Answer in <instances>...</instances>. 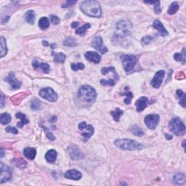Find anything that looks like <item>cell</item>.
<instances>
[{
  "instance_id": "cell-1",
  "label": "cell",
  "mask_w": 186,
  "mask_h": 186,
  "mask_svg": "<svg viewBox=\"0 0 186 186\" xmlns=\"http://www.w3.org/2000/svg\"><path fill=\"white\" fill-rule=\"evenodd\" d=\"M80 10L85 15L93 18H100L102 15L101 7L98 1L95 0L83 1L80 5Z\"/></svg>"
},
{
  "instance_id": "cell-2",
  "label": "cell",
  "mask_w": 186,
  "mask_h": 186,
  "mask_svg": "<svg viewBox=\"0 0 186 186\" xmlns=\"http://www.w3.org/2000/svg\"><path fill=\"white\" fill-rule=\"evenodd\" d=\"M78 97L82 101L92 104L96 100L97 93L90 85H83L79 90Z\"/></svg>"
},
{
  "instance_id": "cell-3",
  "label": "cell",
  "mask_w": 186,
  "mask_h": 186,
  "mask_svg": "<svg viewBox=\"0 0 186 186\" xmlns=\"http://www.w3.org/2000/svg\"><path fill=\"white\" fill-rule=\"evenodd\" d=\"M114 144L116 146L124 150H141L142 148V144L131 139H117L114 141Z\"/></svg>"
},
{
  "instance_id": "cell-4",
  "label": "cell",
  "mask_w": 186,
  "mask_h": 186,
  "mask_svg": "<svg viewBox=\"0 0 186 186\" xmlns=\"http://www.w3.org/2000/svg\"><path fill=\"white\" fill-rule=\"evenodd\" d=\"M170 130L177 136H182L185 134V126L179 118H173L170 122Z\"/></svg>"
},
{
  "instance_id": "cell-5",
  "label": "cell",
  "mask_w": 186,
  "mask_h": 186,
  "mask_svg": "<svg viewBox=\"0 0 186 186\" xmlns=\"http://www.w3.org/2000/svg\"><path fill=\"white\" fill-rule=\"evenodd\" d=\"M121 60L123 63L124 68L127 73L131 72L134 69L137 63L136 57L132 55H122L121 56Z\"/></svg>"
},
{
  "instance_id": "cell-6",
  "label": "cell",
  "mask_w": 186,
  "mask_h": 186,
  "mask_svg": "<svg viewBox=\"0 0 186 186\" xmlns=\"http://www.w3.org/2000/svg\"><path fill=\"white\" fill-rule=\"evenodd\" d=\"M132 28L130 22L127 21H120L116 23V35L117 37H124L128 35Z\"/></svg>"
},
{
  "instance_id": "cell-7",
  "label": "cell",
  "mask_w": 186,
  "mask_h": 186,
  "mask_svg": "<svg viewBox=\"0 0 186 186\" xmlns=\"http://www.w3.org/2000/svg\"><path fill=\"white\" fill-rule=\"evenodd\" d=\"M39 96L44 100L50 102L56 101L58 98V95L54 90L50 87L44 88L39 91Z\"/></svg>"
},
{
  "instance_id": "cell-8",
  "label": "cell",
  "mask_w": 186,
  "mask_h": 186,
  "mask_svg": "<svg viewBox=\"0 0 186 186\" xmlns=\"http://www.w3.org/2000/svg\"><path fill=\"white\" fill-rule=\"evenodd\" d=\"M79 129L82 131V136L84 141H87L88 139L93 136L94 133V128L91 125L87 124L85 122H82L79 124Z\"/></svg>"
},
{
  "instance_id": "cell-9",
  "label": "cell",
  "mask_w": 186,
  "mask_h": 186,
  "mask_svg": "<svg viewBox=\"0 0 186 186\" xmlns=\"http://www.w3.org/2000/svg\"><path fill=\"white\" fill-rule=\"evenodd\" d=\"M0 171H1V172H0V176H1L0 177V182L1 183H3V182L10 180L12 175H13V172H12L10 167L3 163H1Z\"/></svg>"
},
{
  "instance_id": "cell-10",
  "label": "cell",
  "mask_w": 186,
  "mask_h": 186,
  "mask_svg": "<svg viewBox=\"0 0 186 186\" xmlns=\"http://www.w3.org/2000/svg\"><path fill=\"white\" fill-rule=\"evenodd\" d=\"M145 124L150 130H155L159 122V116L157 114H150L145 116Z\"/></svg>"
},
{
  "instance_id": "cell-11",
  "label": "cell",
  "mask_w": 186,
  "mask_h": 186,
  "mask_svg": "<svg viewBox=\"0 0 186 186\" xmlns=\"http://www.w3.org/2000/svg\"><path fill=\"white\" fill-rule=\"evenodd\" d=\"M92 46L95 49H96L98 51L100 52L101 54H105L108 52V49L105 45H103V39L100 36H96L93 40L92 42Z\"/></svg>"
},
{
  "instance_id": "cell-12",
  "label": "cell",
  "mask_w": 186,
  "mask_h": 186,
  "mask_svg": "<svg viewBox=\"0 0 186 186\" xmlns=\"http://www.w3.org/2000/svg\"><path fill=\"white\" fill-rule=\"evenodd\" d=\"M164 75H165V71H163V70H160L156 73L153 79L151 80V85L153 87L156 89L160 87L162 82H163Z\"/></svg>"
},
{
  "instance_id": "cell-13",
  "label": "cell",
  "mask_w": 186,
  "mask_h": 186,
  "mask_svg": "<svg viewBox=\"0 0 186 186\" xmlns=\"http://www.w3.org/2000/svg\"><path fill=\"white\" fill-rule=\"evenodd\" d=\"M68 153H69L70 157L73 160H79V159H82L84 157L81 150L79 149L76 145H71V146L68 147Z\"/></svg>"
},
{
  "instance_id": "cell-14",
  "label": "cell",
  "mask_w": 186,
  "mask_h": 186,
  "mask_svg": "<svg viewBox=\"0 0 186 186\" xmlns=\"http://www.w3.org/2000/svg\"><path fill=\"white\" fill-rule=\"evenodd\" d=\"M5 80L10 84L12 88L14 89V90L19 89L21 85V82L18 81V80L16 78L15 73H13V72H10V73H9V75H8L7 77L5 79Z\"/></svg>"
},
{
  "instance_id": "cell-15",
  "label": "cell",
  "mask_w": 186,
  "mask_h": 186,
  "mask_svg": "<svg viewBox=\"0 0 186 186\" xmlns=\"http://www.w3.org/2000/svg\"><path fill=\"white\" fill-rule=\"evenodd\" d=\"M65 177L66 178L73 180H79L82 178V175L79 171L76 170H68L65 173Z\"/></svg>"
},
{
  "instance_id": "cell-16",
  "label": "cell",
  "mask_w": 186,
  "mask_h": 186,
  "mask_svg": "<svg viewBox=\"0 0 186 186\" xmlns=\"http://www.w3.org/2000/svg\"><path fill=\"white\" fill-rule=\"evenodd\" d=\"M84 56L87 58V60H88L89 61L93 62L95 63H99L100 62V60H101L100 55L98 53H95V52H87L85 53Z\"/></svg>"
},
{
  "instance_id": "cell-17",
  "label": "cell",
  "mask_w": 186,
  "mask_h": 186,
  "mask_svg": "<svg viewBox=\"0 0 186 186\" xmlns=\"http://www.w3.org/2000/svg\"><path fill=\"white\" fill-rule=\"evenodd\" d=\"M148 103V99L146 97H141L137 100L135 103V105H136L137 110L140 112L142 111L145 108L147 107Z\"/></svg>"
},
{
  "instance_id": "cell-18",
  "label": "cell",
  "mask_w": 186,
  "mask_h": 186,
  "mask_svg": "<svg viewBox=\"0 0 186 186\" xmlns=\"http://www.w3.org/2000/svg\"><path fill=\"white\" fill-rule=\"evenodd\" d=\"M32 66L35 69L40 68L44 73H49L50 71V66L47 63H39L37 60H33L32 61Z\"/></svg>"
},
{
  "instance_id": "cell-19",
  "label": "cell",
  "mask_w": 186,
  "mask_h": 186,
  "mask_svg": "<svg viewBox=\"0 0 186 186\" xmlns=\"http://www.w3.org/2000/svg\"><path fill=\"white\" fill-rule=\"evenodd\" d=\"M153 26L156 29L158 30L159 31V34L161 36H167V35H169L168 31H167V29L163 26L162 22L160 21H159V20H156V21H153Z\"/></svg>"
},
{
  "instance_id": "cell-20",
  "label": "cell",
  "mask_w": 186,
  "mask_h": 186,
  "mask_svg": "<svg viewBox=\"0 0 186 186\" xmlns=\"http://www.w3.org/2000/svg\"><path fill=\"white\" fill-rule=\"evenodd\" d=\"M57 158V152L54 149L48 150L45 154V159L49 163H54Z\"/></svg>"
},
{
  "instance_id": "cell-21",
  "label": "cell",
  "mask_w": 186,
  "mask_h": 186,
  "mask_svg": "<svg viewBox=\"0 0 186 186\" xmlns=\"http://www.w3.org/2000/svg\"><path fill=\"white\" fill-rule=\"evenodd\" d=\"M23 154H24L25 157L33 160L36 157V150L34 148H26L23 150Z\"/></svg>"
},
{
  "instance_id": "cell-22",
  "label": "cell",
  "mask_w": 186,
  "mask_h": 186,
  "mask_svg": "<svg viewBox=\"0 0 186 186\" xmlns=\"http://www.w3.org/2000/svg\"><path fill=\"white\" fill-rule=\"evenodd\" d=\"M16 116L17 119H21V122L17 124V126L19 127V128H22L25 124H27L28 122H29V121L26 118V116L22 113H17L16 114Z\"/></svg>"
},
{
  "instance_id": "cell-23",
  "label": "cell",
  "mask_w": 186,
  "mask_h": 186,
  "mask_svg": "<svg viewBox=\"0 0 186 186\" xmlns=\"http://www.w3.org/2000/svg\"><path fill=\"white\" fill-rule=\"evenodd\" d=\"M186 177L183 173H177L173 176V181L178 185H182L185 182Z\"/></svg>"
},
{
  "instance_id": "cell-24",
  "label": "cell",
  "mask_w": 186,
  "mask_h": 186,
  "mask_svg": "<svg viewBox=\"0 0 186 186\" xmlns=\"http://www.w3.org/2000/svg\"><path fill=\"white\" fill-rule=\"evenodd\" d=\"M35 17H36V14H35L34 11L33 10H28L25 14V19L29 24L33 25L35 21Z\"/></svg>"
},
{
  "instance_id": "cell-25",
  "label": "cell",
  "mask_w": 186,
  "mask_h": 186,
  "mask_svg": "<svg viewBox=\"0 0 186 186\" xmlns=\"http://www.w3.org/2000/svg\"><path fill=\"white\" fill-rule=\"evenodd\" d=\"M39 26L42 30L47 29L50 26V21L49 19L46 17H42L39 21Z\"/></svg>"
},
{
  "instance_id": "cell-26",
  "label": "cell",
  "mask_w": 186,
  "mask_h": 186,
  "mask_svg": "<svg viewBox=\"0 0 186 186\" xmlns=\"http://www.w3.org/2000/svg\"><path fill=\"white\" fill-rule=\"evenodd\" d=\"M0 44H1V58H3L7 53L6 40L3 36H1V39H0Z\"/></svg>"
},
{
  "instance_id": "cell-27",
  "label": "cell",
  "mask_w": 186,
  "mask_h": 186,
  "mask_svg": "<svg viewBox=\"0 0 186 186\" xmlns=\"http://www.w3.org/2000/svg\"><path fill=\"white\" fill-rule=\"evenodd\" d=\"M123 113H124L123 110H121L120 108H117L116 109L113 110V111H110V114H111L112 116H113V119L117 122L119 121L121 116L123 115Z\"/></svg>"
},
{
  "instance_id": "cell-28",
  "label": "cell",
  "mask_w": 186,
  "mask_h": 186,
  "mask_svg": "<svg viewBox=\"0 0 186 186\" xmlns=\"http://www.w3.org/2000/svg\"><path fill=\"white\" fill-rule=\"evenodd\" d=\"M11 116L8 113H3L1 114V119H0V122L1 124H7L11 122Z\"/></svg>"
},
{
  "instance_id": "cell-29",
  "label": "cell",
  "mask_w": 186,
  "mask_h": 186,
  "mask_svg": "<svg viewBox=\"0 0 186 186\" xmlns=\"http://www.w3.org/2000/svg\"><path fill=\"white\" fill-rule=\"evenodd\" d=\"M63 45L66 47H74L77 46V43L76 40L72 37H68L64 40L63 43Z\"/></svg>"
},
{
  "instance_id": "cell-30",
  "label": "cell",
  "mask_w": 186,
  "mask_h": 186,
  "mask_svg": "<svg viewBox=\"0 0 186 186\" xmlns=\"http://www.w3.org/2000/svg\"><path fill=\"white\" fill-rule=\"evenodd\" d=\"M174 58L177 61H182V64H185V48H183L182 50V53H177L174 55Z\"/></svg>"
},
{
  "instance_id": "cell-31",
  "label": "cell",
  "mask_w": 186,
  "mask_h": 186,
  "mask_svg": "<svg viewBox=\"0 0 186 186\" xmlns=\"http://www.w3.org/2000/svg\"><path fill=\"white\" fill-rule=\"evenodd\" d=\"M66 55L64 54V53H57L56 55H55L54 57V60L55 62L58 63H63L66 60Z\"/></svg>"
},
{
  "instance_id": "cell-32",
  "label": "cell",
  "mask_w": 186,
  "mask_h": 186,
  "mask_svg": "<svg viewBox=\"0 0 186 186\" xmlns=\"http://www.w3.org/2000/svg\"><path fill=\"white\" fill-rule=\"evenodd\" d=\"M130 132H131L132 134H134V135L138 137H142L144 135L143 131H142L140 127L136 126V125H135V126L132 127V128H130Z\"/></svg>"
},
{
  "instance_id": "cell-33",
  "label": "cell",
  "mask_w": 186,
  "mask_h": 186,
  "mask_svg": "<svg viewBox=\"0 0 186 186\" xmlns=\"http://www.w3.org/2000/svg\"><path fill=\"white\" fill-rule=\"evenodd\" d=\"M177 95L178 96L179 99H180V104L182 105L183 108L185 107V95L183 93L182 90H177Z\"/></svg>"
},
{
  "instance_id": "cell-34",
  "label": "cell",
  "mask_w": 186,
  "mask_h": 186,
  "mask_svg": "<svg viewBox=\"0 0 186 186\" xmlns=\"http://www.w3.org/2000/svg\"><path fill=\"white\" fill-rule=\"evenodd\" d=\"M179 10V4L177 1H174L172 3L170 8L168 10V13L170 15H174L177 13V10Z\"/></svg>"
},
{
  "instance_id": "cell-35",
  "label": "cell",
  "mask_w": 186,
  "mask_h": 186,
  "mask_svg": "<svg viewBox=\"0 0 186 186\" xmlns=\"http://www.w3.org/2000/svg\"><path fill=\"white\" fill-rule=\"evenodd\" d=\"M41 105V103L39 100H38L37 98H35L31 101V108L32 110H36L40 109Z\"/></svg>"
},
{
  "instance_id": "cell-36",
  "label": "cell",
  "mask_w": 186,
  "mask_h": 186,
  "mask_svg": "<svg viewBox=\"0 0 186 186\" xmlns=\"http://www.w3.org/2000/svg\"><path fill=\"white\" fill-rule=\"evenodd\" d=\"M145 3L146 4H153L154 7V11H155L156 14H159L162 11L160 7V1H145Z\"/></svg>"
},
{
  "instance_id": "cell-37",
  "label": "cell",
  "mask_w": 186,
  "mask_h": 186,
  "mask_svg": "<svg viewBox=\"0 0 186 186\" xmlns=\"http://www.w3.org/2000/svg\"><path fill=\"white\" fill-rule=\"evenodd\" d=\"M90 26H90V24H89V23H86V24L84 25L82 27L76 29V34H79V35H84L85 33V32L87 31V30L90 28Z\"/></svg>"
},
{
  "instance_id": "cell-38",
  "label": "cell",
  "mask_w": 186,
  "mask_h": 186,
  "mask_svg": "<svg viewBox=\"0 0 186 186\" xmlns=\"http://www.w3.org/2000/svg\"><path fill=\"white\" fill-rule=\"evenodd\" d=\"M84 68V65L82 63H72L71 64V69L73 71H77L79 70H83Z\"/></svg>"
},
{
  "instance_id": "cell-39",
  "label": "cell",
  "mask_w": 186,
  "mask_h": 186,
  "mask_svg": "<svg viewBox=\"0 0 186 186\" xmlns=\"http://www.w3.org/2000/svg\"><path fill=\"white\" fill-rule=\"evenodd\" d=\"M122 95H126L127 98H125L124 103H126V104H130V103H131L132 97H133V95H132V93H131V92H127V93H122Z\"/></svg>"
},
{
  "instance_id": "cell-40",
  "label": "cell",
  "mask_w": 186,
  "mask_h": 186,
  "mask_svg": "<svg viewBox=\"0 0 186 186\" xmlns=\"http://www.w3.org/2000/svg\"><path fill=\"white\" fill-rule=\"evenodd\" d=\"M100 84H101L102 85H110V86H113V85H115L116 82L113 79H109V80L101 79L100 80Z\"/></svg>"
},
{
  "instance_id": "cell-41",
  "label": "cell",
  "mask_w": 186,
  "mask_h": 186,
  "mask_svg": "<svg viewBox=\"0 0 186 186\" xmlns=\"http://www.w3.org/2000/svg\"><path fill=\"white\" fill-rule=\"evenodd\" d=\"M42 127H43V129H44V130L45 131V132H46L47 137L50 140H55V137L54 136V135H53V134L51 132H50L49 130H48V129L47 128V127H45L44 126H42Z\"/></svg>"
},
{
  "instance_id": "cell-42",
  "label": "cell",
  "mask_w": 186,
  "mask_h": 186,
  "mask_svg": "<svg viewBox=\"0 0 186 186\" xmlns=\"http://www.w3.org/2000/svg\"><path fill=\"white\" fill-rule=\"evenodd\" d=\"M152 39H153V38L151 37V36H144L143 38L142 39V43L143 44L145 45H147L148 44H150V42H151Z\"/></svg>"
},
{
  "instance_id": "cell-43",
  "label": "cell",
  "mask_w": 186,
  "mask_h": 186,
  "mask_svg": "<svg viewBox=\"0 0 186 186\" xmlns=\"http://www.w3.org/2000/svg\"><path fill=\"white\" fill-rule=\"evenodd\" d=\"M7 132H9V133H13V134H18V129L14 127H6L5 129Z\"/></svg>"
},
{
  "instance_id": "cell-44",
  "label": "cell",
  "mask_w": 186,
  "mask_h": 186,
  "mask_svg": "<svg viewBox=\"0 0 186 186\" xmlns=\"http://www.w3.org/2000/svg\"><path fill=\"white\" fill-rule=\"evenodd\" d=\"M50 21L53 24L58 25L60 23V18L56 16H50Z\"/></svg>"
},
{
  "instance_id": "cell-45",
  "label": "cell",
  "mask_w": 186,
  "mask_h": 186,
  "mask_svg": "<svg viewBox=\"0 0 186 186\" xmlns=\"http://www.w3.org/2000/svg\"><path fill=\"white\" fill-rule=\"evenodd\" d=\"M115 71V68L113 67H109V68H103L101 69V73L103 74H107L108 72H112Z\"/></svg>"
},
{
  "instance_id": "cell-46",
  "label": "cell",
  "mask_w": 186,
  "mask_h": 186,
  "mask_svg": "<svg viewBox=\"0 0 186 186\" xmlns=\"http://www.w3.org/2000/svg\"><path fill=\"white\" fill-rule=\"evenodd\" d=\"M76 1H67L65 4H63L62 5V7H68L69 6H72L73 4H76Z\"/></svg>"
},
{
  "instance_id": "cell-47",
  "label": "cell",
  "mask_w": 186,
  "mask_h": 186,
  "mask_svg": "<svg viewBox=\"0 0 186 186\" xmlns=\"http://www.w3.org/2000/svg\"><path fill=\"white\" fill-rule=\"evenodd\" d=\"M79 25V22H73L71 23V27L75 28L76 27H78V26Z\"/></svg>"
},
{
  "instance_id": "cell-48",
  "label": "cell",
  "mask_w": 186,
  "mask_h": 186,
  "mask_svg": "<svg viewBox=\"0 0 186 186\" xmlns=\"http://www.w3.org/2000/svg\"><path fill=\"white\" fill-rule=\"evenodd\" d=\"M4 106V96L3 95H1V108H3Z\"/></svg>"
},
{
  "instance_id": "cell-49",
  "label": "cell",
  "mask_w": 186,
  "mask_h": 186,
  "mask_svg": "<svg viewBox=\"0 0 186 186\" xmlns=\"http://www.w3.org/2000/svg\"><path fill=\"white\" fill-rule=\"evenodd\" d=\"M165 136H166V137H167V139H168V140H171V139L172 138V135H168L167 134H166Z\"/></svg>"
},
{
  "instance_id": "cell-50",
  "label": "cell",
  "mask_w": 186,
  "mask_h": 186,
  "mask_svg": "<svg viewBox=\"0 0 186 186\" xmlns=\"http://www.w3.org/2000/svg\"><path fill=\"white\" fill-rule=\"evenodd\" d=\"M4 156V150L3 149H1V158H3Z\"/></svg>"
},
{
  "instance_id": "cell-51",
  "label": "cell",
  "mask_w": 186,
  "mask_h": 186,
  "mask_svg": "<svg viewBox=\"0 0 186 186\" xmlns=\"http://www.w3.org/2000/svg\"><path fill=\"white\" fill-rule=\"evenodd\" d=\"M43 44H44V46H46V47H47V46H48V45H49V44H48L47 41H44H44H43Z\"/></svg>"
}]
</instances>
